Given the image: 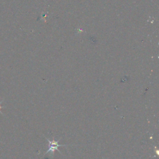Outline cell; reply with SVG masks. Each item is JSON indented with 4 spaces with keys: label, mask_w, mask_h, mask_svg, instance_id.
I'll use <instances>...</instances> for the list:
<instances>
[{
    "label": "cell",
    "mask_w": 159,
    "mask_h": 159,
    "mask_svg": "<svg viewBox=\"0 0 159 159\" xmlns=\"http://www.w3.org/2000/svg\"><path fill=\"white\" fill-rule=\"evenodd\" d=\"M47 140L49 142V148H48V150L47 151V153H48V152H53L55 150H57L60 152V150L58 149V147H61V146H65V145H60L58 144V141H55V140H53V141H50L48 139H47Z\"/></svg>",
    "instance_id": "6da1fadb"
},
{
    "label": "cell",
    "mask_w": 159,
    "mask_h": 159,
    "mask_svg": "<svg viewBox=\"0 0 159 159\" xmlns=\"http://www.w3.org/2000/svg\"><path fill=\"white\" fill-rule=\"evenodd\" d=\"M2 102H3V100H2L1 101H0V113H1V114H3V113H2V111H1V109L3 107L1 106V104H2Z\"/></svg>",
    "instance_id": "7a4b0ae2"
}]
</instances>
